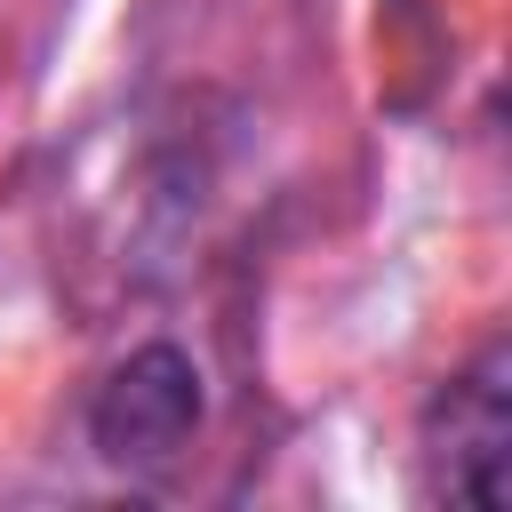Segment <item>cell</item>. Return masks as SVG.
Wrapping results in <instances>:
<instances>
[{
  "instance_id": "6da1fadb",
  "label": "cell",
  "mask_w": 512,
  "mask_h": 512,
  "mask_svg": "<svg viewBox=\"0 0 512 512\" xmlns=\"http://www.w3.org/2000/svg\"><path fill=\"white\" fill-rule=\"evenodd\" d=\"M424 488L440 504L504 512L512 496V344L488 336L464 368L440 376L424 400Z\"/></svg>"
},
{
  "instance_id": "7a4b0ae2",
  "label": "cell",
  "mask_w": 512,
  "mask_h": 512,
  "mask_svg": "<svg viewBox=\"0 0 512 512\" xmlns=\"http://www.w3.org/2000/svg\"><path fill=\"white\" fill-rule=\"evenodd\" d=\"M200 432V368L176 344H136L88 400V440L120 472H160Z\"/></svg>"
}]
</instances>
